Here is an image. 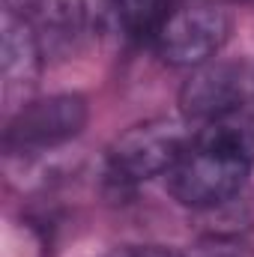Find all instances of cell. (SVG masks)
Here are the masks:
<instances>
[{
    "mask_svg": "<svg viewBox=\"0 0 254 257\" xmlns=\"http://www.w3.org/2000/svg\"><path fill=\"white\" fill-rule=\"evenodd\" d=\"M233 30L224 3L212 0H180L171 3L162 24L153 33L156 54L171 66H203L227 45Z\"/></svg>",
    "mask_w": 254,
    "mask_h": 257,
    "instance_id": "6da1fadb",
    "label": "cell"
},
{
    "mask_svg": "<svg viewBox=\"0 0 254 257\" xmlns=\"http://www.w3.org/2000/svg\"><path fill=\"white\" fill-rule=\"evenodd\" d=\"M87 120H90V108L87 99L78 93H57V96L24 102L6 123V135H3L6 153L24 156V153H42L60 147L78 138Z\"/></svg>",
    "mask_w": 254,
    "mask_h": 257,
    "instance_id": "7a4b0ae2",
    "label": "cell"
},
{
    "mask_svg": "<svg viewBox=\"0 0 254 257\" xmlns=\"http://www.w3.org/2000/svg\"><path fill=\"white\" fill-rule=\"evenodd\" d=\"M251 165L191 141L189 153L165 174V180L177 203L191 209H212L242 192Z\"/></svg>",
    "mask_w": 254,
    "mask_h": 257,
    "instance_id": "3957f363",
    "label": "cell"
},
{
    "mask_svg": "<svg viewBox=\"0 0 254 257\" xmlns=\"http://www.w3.org/2000/svg\"><path fill=\"white\" fill-rule=\"evenodd\" d=\"M194 132L177 120H147L126 128L108 150L111 171L120 180H150L168 174L189 153Z\"/></svg>",
    "mask_w": 254,
    "mask_h": 257,
    "instance_id": "277c9868",
    "label": "cell"
},
{
    "mask_svg": "<svg viewBox=\"0 0 254 257\" xmlns=\"http://www.w3.org/2000/svg\"><path fill=\"white\" fill-rule=\"evenodd\" d=\"M254 96V75L242 63L209 60L197 66L180 90V111L186 120L209 123L221 114L245 108Z\"/></svg>",
    "mask_w": 254,
    "mask_h": 257,
    "instance_id": "5b68a950",
    "label": "cell"
},
{
    "mask_svg": "<svg viewBox=\"0 0 254 257\" xmlns=\"http://www.w3.org/2000/svg\"><path fill=\"white\" fill-rule=\"evenodd\" d=\"M0 75H3V99L12 102L27 96L42 72V39L30 24L3 12L0 24Z\"/></svg>",
    "mask_w": 254,
    "mask_h": 257,
    "instance_id": "8992f818",
    "label": "cell"
},
{
    "mask_svg": "<svg viewBox=\"0 0 254 257\" xmlns=\"http://www.w3.org/2000/svg\"><path fill=\"white\" fill-rule=\"evenodd\" d=\"M3 12L30 24L39 39L45 33L57 39H69L81 33L87 18L84 0H3Z\"/></svg>",
    "mask_w": 254,
    "mask_h": 257,
    "instance_id": "52a82bcc",
    "label": "cell"
},
{
    "mask_svg": "<svg viewBox=\"0 0 254 257\" xmlns=\"http://www.w3.org/2000/svg\"><path fill=\"white\" fill-rule=\"evenodd\" d=\"M194 144L239 159L254 168V108L245 105L209 123H200V128L194 132Z\"/></svg>",
    "mask_w": 254,
    "mask_h": 257,
    "instance_id": "ba28073f",
    "label": "cell"
},
{
    "mask_svg": "<svg viewBox=\"0 0 254 257\" xmlns=\"http://www.w3.org/2000/svg\"><path fill=\"white\" fill-rule=\"evenodd\" d=\"M108 9L117 27L132 39H153L156 27L162 24L171 0H108Z\"/></svg>",
    "mask_w": 254,
    "mask_h": 257,
    "instance_id": "9c48e42d",
    "label": "cell"
},
{
    "mask_svg": "<svg viewBox=\"0 0 254 257\" xmlns=\"http://www.w3.org/2000/svg\"><path fill=\"white\" fill-rule=\"evenodd\" d=\"M177 257H254L251 242L239 239V236H227V233H209L194 239L189 248L177 251Z\"/></svg>",
    "mask_w": 254,
    "mask_h": 257,
    "instance_id": "30bf717a",
    "label": "cell"
},
{
    "mask_svg": "<svg viewBox=\"0 0 254 257\" xmlns=\"http://www.w3.org/2000/svg\"><path fill=\"white\" fill-rule=\"evenodd\" d=\"M108 257H177V251H168L159 245H126V248L111 251Z\"/></svg>",
    "mask_w": 254,
    "mask_h": 257,
    "instance_id": "8fae6325",
    "label": "cell"
},
{
    "mask_svg": "<svg viewBox=\"0 0 254 257\" xmlns=\"http://www.w3.org/2000/svg\"><path fill=\"white\" fill-rule=\"evenodd\" d=\"M212 3H227V0H212ZM230 3H233V0H230Z\"/></svg>",
    "mask_w": 254,
    "mask_h": 257,
    "instance_id": "7c38bea8",
    "label": "cell"
}]
</instances>
